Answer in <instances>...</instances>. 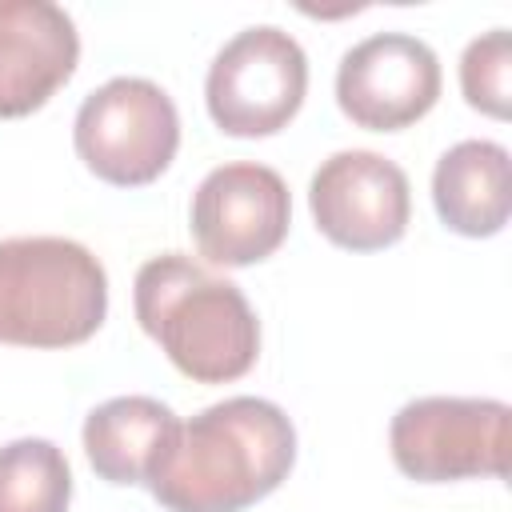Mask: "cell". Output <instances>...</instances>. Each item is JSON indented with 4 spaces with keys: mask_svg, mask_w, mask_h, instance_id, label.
I'll use <instances>...</instances> for the list:
<instances>
[{
    "mask_svg": "<svg viewBox=\"0 0 512 512\" xmlns=\"http://www.w3.org/2000/svg\"><path fill=\"white\" fill-rule=\"evenodd\" d=\"M80 60L72 16L48 0H0V120L28 116Z\"/></svg>",
    "mask_w": 512,
    "mask_h": 512,
    "instance_id": "30bf717a",
    "label": "cell"
},
{
    "mask_svg": "<svg viewBox=\"0 0 512 512\" xmlns=\"http://www.w3.org/2000/svg\"><path fill=\"white\" fill-rule=\"evenodd\" d=\"M108 316L104 264L64 236L0 240V344L72 348Z\"/></svg>",
    "mask_w": 512,
    "mask_h": 512,
    "instance_id": "3957f363",
    "label": "cell"
},
{
    "mask_svg": "<svg viewBox=\"0 0 512 512\" xmlns=\"http://www.w3.org/2000/svg\"><path fill=\"white\" fill-rule=\"evenodd\" d=\"M72 472L52 440H12L0 448V512H68Z\"/></svg>",
    "mask_w": 512,
    "mask_h": 512,
    "instance_id": "4fadbf2b",
    "label": "cell"
},
{
    "mask_svg": "<svg viewBox=\"0 0 512 512\" xmlns=\"http://www.w3.org/2000/svg\"><path fill=\"white\" fill-rule=\"evenodd\" d=\"M436 96L440 60L420 36L376 32L340 56L336 104L356 128L400 132L428 116Z\"/></svg>",
    "mask_w": 512,
    "mask_h": 512,
    "instance_id": "9c48e42d",
    "label": "cell"
},
{
    "mask_svg": "<svg viewBox=\"0 0 512 512\" xmlns=\"http://www.w3.org/2000/svg\"><path fill=\"white\" fill-rule=\"evenodd\" d=\"M512 408L488 396H420L388 428L396 468L416 484L508 476Z\"/></svg>",
    "mask_w": 512,
    "mask_h": 512,
    "instance_id": "277c9868",
    "label": "cell"
},
{
    "mask_svg": "<svg viewBox=\"0 0 512 512\" xmlns=\"http://www.w3.org/2000/svg\"><path fill=\"white\" fill-rule=\"evenodd\" d=\"M296 464V428L280 404L228 396L176 428L148 492L168 512H244Z\"/></svg>",
    "mask_w": 512,
    "mask_h": 512,
    "instance_id": "6da1fadb",
    "label": "cell"
},
{
    "mask_svg": "<svg viewBox=\"0 0 512 512\" xmlns=\"http://www.w3.org/2000/svg\"><path fill=\"white\" fill-rule=\"evenodd\" d=\"M192 240L208 264L248 268L268 260L292 224V196L276 168L236 160L212 168L192 196Z\"/></svg>",
    "mask_w": 512,
    "mask_h": 512,
    "instance_id": "52a82bcc",
    "label": "cell"
},
{
    "mask_svg": "<svg viewBox=\"0 0 512 512\" xmlns=\"http://www.w3.org/2000/svg\"><path fill=\"white\" fill-rule=\"evenodd\" d=\"M308 208L336 248L380 252L408 232L412 188L400 164L380 152L348 148L328 156L308 184Z\"/></svg>",
    "mask_w": 512,
    "mask_h": 512,
    "instance_id": "ba28073f",
    "label": "cell"
},
{
    "mask_svg": "<svg viewBox=\"0 0 512 512\" xmlns=\"http://www.w3.org/2000/svg\"><path fill=\"white\" fill-rule=\"evenodd\" d=\"M308 56L276 24L236 32L208 64L204 100L224 136H272L304 104Z\"/></svg>",
    "mask_w": 512,
    "mask_h": 512,
    "instance_id": "8992f818",
    "label": "cell"
},
{
    "mask_svg": "<svg viewBox=\"0 0 512 512\" xmlns=\"http://www.w3.org/2000/svg\"><path fill=\"white\" fill-rule=\"evenodd\" d=\"M72 144L84 168L104 184L140 188L176 160L180 116L160 84L144 76H116L84 96Z\"/></svg>",
    "mask_w": 512,
    "mask_h": 512,
    "instance_id": "5b68a950",
    "label": "cell"
},
{
    "mask_svg": "<svg viewBox=\"0 0 512 512\" xmlns=\"http://www.w3.org/2000/svg\"><path fill=\"white\" fill-rule=\"evenodd\" d=\"M180 420L168 404L152 396H116L88 412L84 452L100 480L108 484H148L164 448L172 444Z\"/></svg>",
    "mask_w": 512,
    "mask_h": 512,
    "instance_id": "7c38bea8",
    "label": "cell"
},
{
    "mask_svg": "<svg viewBox=\"0 0 512 512\" xmlns=\"http://www.w3.org/2000/svg\"><path fill=\"white\" fill-rule=\"evenodd\" d=\"M132 308L172 368L196 384L240 380L260 356V320L248 296L192 256L164 252L140 264Z\"/></svg>",
    "mask_w": 512,
    "mask_h": 512,
    "instance_id": "7a4b0ae2",
    "label": "cell"
},
{
    "mask_svg": "<svg viewBox=\"0 0 512 512\" xmlns=\"http://www.w3.org/2000/svg\"><path fill=\"white\" fill-rule=\"evenodd\" d=\"M432 204L444 228L460 236H496L508 224V148L496 140L452 144L432 172Z\"/></svg>",
    "mask_w": 512,
    "mask_h": 512,
    "instance_id": "8fae6325",
    "label": "cell"
},
{
    "mask_svg": "<svg viewBox=\"0 0 512 512\" xmlns=\"http://www.w3.org/2000/svg\"><path fill=\"white\" fill-rule=\"evenodd\" d=\"M512 40L508 28H492L484 36H476L464 56H460V92L464 100L484 112L504 120L508 116V100H512Z\"/></svg>",
    "mask_w": 512,
    "mask_h": 512,
    "instance_id": "5bb4252c",
    "label": "cell"
}]
</instances>
